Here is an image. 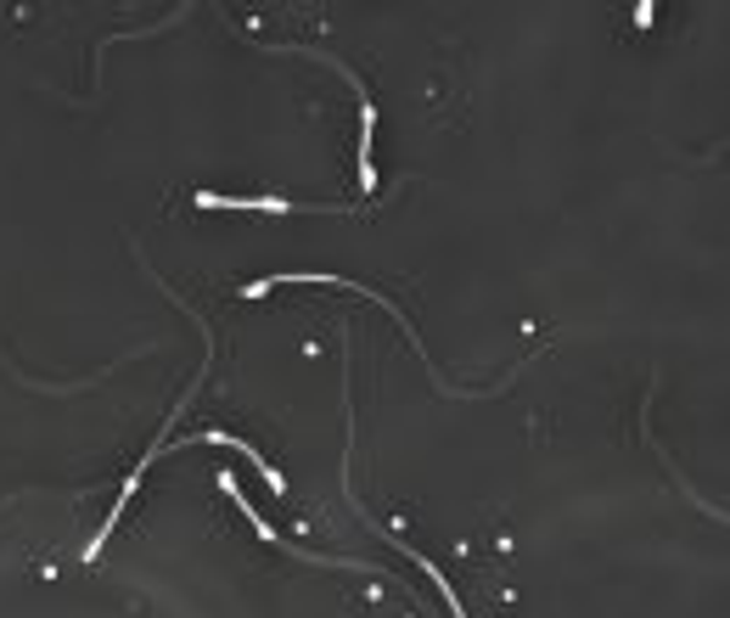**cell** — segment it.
Returning <instances> with one entry per match:
<instances>
[{
  "label": "cell",
  "instance_id": "1",
  "mask_svg": "<svg viewBox=\"0 0 730 618\" xmlns=\"http://www.w3.org/2000/svg\"><path fill=\"white\" fill-rule=\"evenodd\" d=\"M197 209H220V214H293L287 197H214V192H197Z\"/></svg>",
  "mask_w": 730,
  "mask_h": 618
}]
</instances>
